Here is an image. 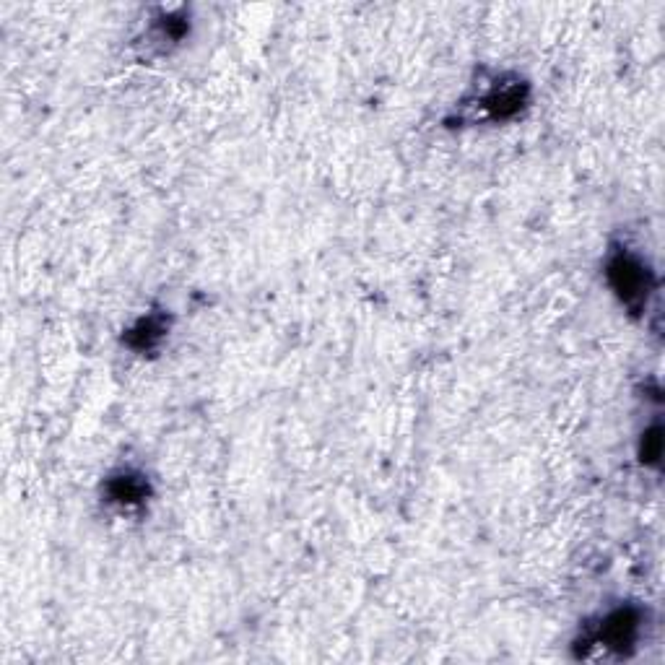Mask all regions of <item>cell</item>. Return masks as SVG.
I'll return each mask as SVG.
<instances>
[{
  "label": "cell",
  "mask_w": 665,
  "mask_h": 665,
  "mask_svg": "<svg viewBox=\"0 0 665 665\" xmlns=\"http://www.w3.org/2000/svg\"><path fill=\"white\" fill-rule=\"evenodd\" d=\"M640 624V611H634V608H616V611H611L608 616H603L601 624L588 634L585 645L624 653V650H629V647L637 642V637H640Z\"/></svg>",
  "instance_id": "7a4b0ae2"
},
{
  "label": "cell",
  "mask_w": 665,
  "mask_h": 665,
  "mask_svg": "<svg viewBox=\"0 0 665 665\" xmlns=\"http://www.w3.org/2000/svg\"><path fill=\"white\" fill-rule=\"evenodd\" d=\"M608 284L616 291V297L627 304L632 312H640L653 291V273L637 255L627 250H616L608 260Z\"/></svg>",
  "instance_id": "6da1fadb"
},
{
  "label": "cell",
  "mask_w": 665,
  "mask_h": 665,
  "mask_svg": "<svg viewBox=\"0 0 665 665\" xmlns=\"http://www.w3.org/2000/svg\"><path fill=\"white\" fill-rule=\"evenodd\" d=\"M660 447H663V440H660V427H653L650 432L645 434V450H642V460L645 463H655L660 458Z\"/></svg>",
  "instance_id": "5b68a950"
},
{
  "label": "cell",
  "mask_w": 665,
  "mask_h": 665,
  "mask_svg": "<svg viewBox=\"0 0 665 665\" xmlns=\"http://www.w3.org/2000/svg\"><path fill=\"white\" fill-rule=\"evenodd\" d=\"M164 333H167V328H164L162 317L149 315V317H143L141 323L130 330L128 341H130V346H136L138 351H149V349H154L156 343L162 341Z\"/></svg>",
  "instance_id": "277c9868"
},
{
  "label": "cell",
  "mask_w": 665,
  "mask_h": 665,
  "mask_svg": "<svg viewBox=\"0 0 665 665\" xmlns=\"http://www.w3.org/2000/svg\"><path fill=\"white\" fill-rule=\"evenodd\" d=\"M146 497H149V484L138 473L123 471L107 481V502L117 504V507H125V510L141 507Z\"/></svg>",
  "instance_id": "3957f363"
}]
</instances>
